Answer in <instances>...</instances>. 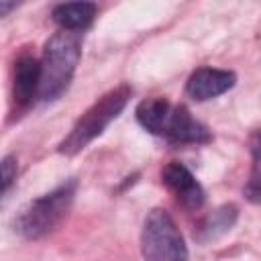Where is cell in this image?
Returning a JSON list of instances; mask_svg holds the SVG:
<instances>
[{"label":"cell","mask_w":261,"mask_h":261,"mask_svg":"<svg viewBox=\"0 0 261 261\" xmlns=\"http://www.w3.org/2000/svg\"><path fill=\"white\" fill-rule=\"evenodd\" d=\"M41 82V63L35 55H20L14 63L12 75V102L16 110H24L33 104L35 96L39 98Z\"/></svg>","instance_id":"8"},{"label":"cell","mask_w":261,"mask_h":261,"mask_svg":"<svg viewBox=\"0 0 261 261\" xmlns=\"http://www.w3.org/2000/svg\"><path fill=\"white\" fill-rule=\"evenodd\" d=\"M251 155H253V171H251V179L245 186V196L251 204H259V139L257 133L253 135L251 141Z\"/></svg>","instance_id":"12"},{"label":"cell","mask_w":261,"mask_h":261,"mask_svg":"<svg viewBox=\"0 0 261 261\" xmlns=\"http://www.w3.org/2000/svg\"><path fill=\"white\" fill-rule=\"evenodd\" d=\"M82 55L80 33L57 31L49 37L41 57V82H39V98L43 102L57 100L71 84L77 61Z\"/></svg>","instance_id":"1"},{"label":"cell","mask_w":261,"mask_h":261,"mask_svg":"<svg viewBox=\"0 0 261 261\" xmlns=\"http://www.w3.org/2000/svg\"><path fill=\"white\" fill-rule=\"evenodd\" d=\"M96 10L98 6L94 2H61L51 10V18L61 27V31L80 33L92 24Z\"/></svg>","instance_id":"9"},{"label":"cell","mask_w":261,"mask_h":261,"mask_svg":"<svg viewBox=\"0 0 261 261\" xmlns=\"http://www.w3.org/2000/svg\"><path fill=\"white\" fill-rule=\"evenodd\" d=\"M18 173V161L14 155H6L0 159V198L12 188Z\"/></svg>","instance_id":"13"},{"label":"cell","mask_w":261,"mask_h":261,"mask_svg":"<svg viewBox=\"0 0 261 261\" xmlns=\"http://www.w3.org/2000/svg\"><path fill=\"white\" fill-rule=\"evenodd\" d=\"M16 6H18L16 2H0V18H2V16H6L8 12H12Z\"/></svg>","instance_id":"14"},{"label":"cell","mask_w":261,"mask_h":261,"mask_svg":"<svg viewBox=\"0 0 261 261\" xmlns=\"http://www.w3.org/2000/svg\"><path fill=\"white\" fill-rule=\"evenodd\" d=\"M171 110V104L167 98L163 96H153V98H147L143 100L137 110H135V116L139 120V124L149 130L151 135H159L161 137V130H163V124L167 120V114Z\"/></svg>","instance_id":"11"},{"label":"cell","mask_w":261,"mask_h":261,"mask_svg":"<svg viewBox=\"0 0 261 261\" xmlns=\"http://www.w3.org/2000/svg\"><path fill=\"white\" fill-rule=\"evenodd\" d=\"M133 96V88L128 84H120L112 90H108L104 96H100L71 126V130L65 135V139L59 143L57 151L65 157H73L80 151H84L96 137H100L106 126L124 110Z\"/></svg>","instance_id":"3"},{"label":"cell","mask_w":261,"mask_h":261,"mask_svg":"<svg viewBox=\"0 0 261 261\" xmlns=\"http://www.w3.org/2000/svg\"><path fill=\"white\" fill-rule=\"evenodd\" d=\"M141 253L145 261H188L186 241L171 218L163 208H153L141 230Z\"/></svg>","instance_id":"4"},{"label":"cell","mask_w":261,"mask_h":261,"mask_svg":"<svg viewBox=\"0 0 261 261\" xmlns=\"http://www.w3.org/2000/svg\"><path fill=\"white\" fill-rule=\"evenodd\" d=\"M161 181L163 186L177 198V202L181 206H186L188 210H198L202 208L206 194L204 188L200 186V181L192 175V171L179 163V161H169L163 169H161Z\"/></svg>","instance_id":"5"},{"label":"cell","mask_w":261,"mask_h":261,"mask_svg":"<svg viewBox=\"0 0 261 261\" xmlns=\"http://www.w3.org/2000/svg\"><path fill=\"white\" fill-rule=\"evenodd\" d=\"M239 218V208L234 204H224V206H218L216 210H212L196 228L194 237L198 243L206 245L210 241H216L220 239L222 234H226L234 222Z\"/></svg>","instance_id":"10"},{"label":"cell","mask_w":261,"mask_h":261,"mask_svg":"<svg viewBox=\"0 0 261 261\" xmlns=\"http://www.w3.org/2000/svg\"><path fill=\"white\" fill-rule=\"evenodd\" d=\"M75 190H77V181L67 179L49 194H43L27 202L12 220L14 232L27 241H37L53 232L69 212L71 202L75 198Z\"/></svg>","instance_id":"2"},{"label":"cell","mask_w":261,"mask_h":261,"mask_svg":"<svg viewBox=\"0 0 261 261\" xmlns=\"http://www.w3.org/2000/svg\"><path fill=\"white\" fill-rule=\"evenodd\" d=\"M237 84V73L218 67H200L186 82V94L196 102H206L222 96Z\"/></svg>","instance_id":"7"},{"label":"cell","mask_w":261,"mask_h":261,"mask_svg":"<svg viewBox=\"0 0 261 261\" xmlns=\"http://www.w3.org/2000/svg\"><path fill=\"white\" fill-rule=\"evenodd\" d=\"M161 137L177 145H204L212 139L210 130L200 120H196L186 106H171Z\"/></svg>","instance_id":"6"}]
</instances>
